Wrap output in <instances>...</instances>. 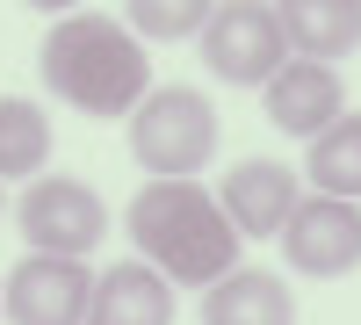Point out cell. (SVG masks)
Listing matches in <instances>:
<instances>
[{"instance_id":"cell-1","label":"cell","mask_w":361,"mask_h":325,"mask_svg":"<svg viewBox=\"0 0 361 325\" xmlns=\"http://www.w3.org/2000/svg\"><path fill=\"white\" fill-rule=\"evenodd\" d=\"M130 246L145 253V268H159L173 282H224L231 260H238V231L217 210V195L195 188V181H152L130 195Z\"/></svg>"},{"instance_id":"cell-2","label":"cell","mask_w":361,"mask_h":325,"mask_svg":"<svg viewBox=\"0 0 361 325\" xmlns=\"http://www.w3.org/2000/svg\"><path fill=\"white\" fill-rule=\"evenodd\" d=\"M44 87L58 102H73L80 116H130L152 87L145 44L130 29H116L109 15H66L58 29H44Z\"/></svg>"},{"instance_id":"cell-3","label":"cell","mask_w":361,"mask_h":325,"mask_svg":"<svg viewBox=\"0 0 361 325\" xmlns=\"http://www.w3.org/2000/svg\"><path fill=\"white\" fill-rule=\"evenodd\" d=\"M130 152L159 181H188L217 152V109H209V94H195V87H152L130 109Z\"/></svg>"},{"instance_id":"cell-4","label":"cell","mask_w":361,"mask_h":325,"mask_svg":"<svg viewBox=\"0 0 361 325\" xmlns=\"http://www.w3.org/2000/svg\"><path fill=\"white\" fill-rule=\"evenodd\" d=\"M202 58L217 80H238V87H267L289 58V37H282V15L260 8V0H224L209 8L202 22Z\"/></svg>"},{"instance_id":"cell-5","label":"cell","mask_w":361,"mask_h":325,"mask_svg":"<svg viewBox=\"0 0 361 325\" xmlns=\"http://www.w3.org/2000/svg\"><path fill=\"white\" fill-rule=\"evenodd\" d=\"M15 224H22V239L51 253V260H80V253H94L102 246V231H109V210H102V195L87 188V181H29V195L15 202Z\"/></svg>"},{"instance_id":"cell-6","label":"cell","mask_w":361,"mask_h":325,"mask_svg":"<svg viewBox=\"0 0 361 325\" xmlns=\"http://www.w3.org/2000/svg\"><path fill=\"white\" fill-rule=\"evenodd\" d=\"M0 304H8L15 325H87L94 275H87V260H51V253H37V260H15Z\"/></svg>"},{"instance_id":"cell-7","label":"cell","mask_w":361,"mask_h":325,"mask_svg":"<svg viewBox=\"0 0 361 325\" xmlns=\"http://www.w3.org/2000/svg\"><path fill=\"white\" fill-rule=\"evenodd\" d=\"M282 246L304 275H347L361 260V202H333V195L296 202L282 224Z\"/></svg>"},{"instance_id":"cell-8","label":"cell","mask_w":361,"mask_h":325,"mask_svg":"<svg viewBox=\"0 0 361 325\" xmlns=\"http://www.w3.org/2000/svg\"><path fill=\"white\" fill-rule=\"evenodd\" d=\"M296 202L304 195H296V173L282 159H238L224 173V188H217V210L231 217L238 239H282V224H289Z\"/></svg>"},{"instance_id":"cell-9","label":"cell","mask_w":361,"mask_h":325,"mask_svg":"<svg viewBox=\"0 0 361 325\" xmlns=\"http://www.w3.org/2000/svg\"><path fill=\"white\" fill-rule=\"evenodd\" d=\"M260 94H267V123L289 130V137H325L340 123V80H333V66L296 58V66H282Z\"/></svg>"},{"instance_id":"cell-10","label":"cell","mask_w":361,"mask_h":325,"mask_svg":"<svg viewBox=\"0 0 361 325\" xmlns=\"http://www.w3.org/2000/svg\"><path fill=\"white\" fill-rule=\"evenodd\" d=\"M87 325H173V289H166V275L145 268V260H123V268L94 275Z\"/></svg>"},{"instance_id":"cell-11","label":"cell","mask_w":361,"mask_h":325,"mask_svg":"<svg viewBox=\"0 0 361 325\" xmlns=\"http://www.w3.org/2000/svg\"><path fill=\"white\" fill-rule=\"evenodd\" d=\"M202 325H296V304H289L282 275H267V268H231L224 282H209Z\"/></svg>"},{"instance_id":"cell-12","label":"cell","mask_w":361,"mask_h":325,"mask_svg":"<svg viewBox=\"0 0 361 325\" xmlns=\"http://www.w3.org/2000/svg\"><path fill=\"white\" fill-rule=\"evenodd\" d=\"M275 15H282L289 51H304L311 66H333L361 44V0H289Z\"/></svg>"},{"instance_id":"cell-13","label":"cell","mask_w":361,"mask_h":325,"mask_svg":"<svg viewBox=\"0 0 361 325\" xmlns=\"http://www.w3.org/2000/svg\"><path fill=\"white\" fill-rule=\"evenodd\" d=\"M51 152V123L37 102L22 94H0V181H22V173H37Z\"/></svg>"},{"instance_id":"cell-14","label":"cell","mask_w":361,"mask_h":325,"mask_svg":"<svg viewBox=\"0 0 361 325\" xmlns=\"http://www.w3.org/2000/svg\"><path fill=\"white\" fill-rule=\"evenodd\" d=\"M311 181H318V195H333V202L361 195V116H340L325 137H311Z\"/></svg>"},{"instance_id":"cell-15","label":"cell","mask_w":361,"mask_h":325,"mask_svg":"<svg viewBox=\"0 0 361 325\" xmlns=\"http://www.w3.org/2000/svg\"><path fill=\"white\" fill-rule=\"evenodd\" d=\"M209 22V8H159V0H137L130 8V29H145V37H188V29H202Z\"/></svg>"}]
</instances>
